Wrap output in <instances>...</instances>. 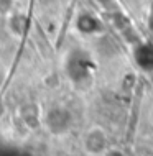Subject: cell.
Returning <instances> with one entry per match:
<instances>
[{"label": "cell", "mask_w": 153, "mask_h": 156, "mask_svg": "<svg viewBox=\"0 0 153 156\" xmlns=\"http://www.w3.org/2000/svg\"><path fill=\"white\" fill-rule=\"evenodd\" d=\"M45 126L48 128L49 133L53 135H64L66 132L71 130V123H73V115L66 107L61 105H54L46 110L45 113Z\"/></svg>", "instance_id": "obj_1"}, {"label": "cell", "mask_w": 153, "mask_h": 156, "mask_svg": "<svg viewBox=\"0 0 153 156\" xmlns=\"http://www.w3.org/2000/svg\"><path fill=\"white\" fill-rule=\"evenodd\" d=\"M82 148L91 156H102L107 151L109 146V135L102 126H91L82 136Z\"/></svg>", "instance_id": "obj_2"}, {"label": "cell", "mask_w": 153, "mask_h": 156, "mask_svg": "<svg viewBox=\"0 0 153 156\" xmlns=\"http://www.w3.org/2000/svg\"><path fill=\"white\" fill-rule=\"evenodd\" d=\"M76 27L81 33L84 35H97V33L102 31V23L99 18H96L92 13H82L79 15L78 22H76Z\"/></svg>", "instance_id": "obj_3"}, {"label": "cell", "mask_w": 153, "mask_h": 156, "mask_svg": "<svg viewBox=\"0 0 153 156\" xmlns=\"http://www.w3.org/2000/svg\"><path fill=\"white\" fill-rule=\"evenodd\" d=\"M7 28H8L12 36H15V38L23 36L25 30H27V18L22 13L7 15Z\"/></svg>", "instance_id": "obj_4"}, {"label": "cell", "mask_w": 153, "mask_h": 156, "mask_svg": "<svg viewBox=\"0 0 153 156\" xmlns=\"http://www.w3.org/2000/svg\"><path fill=\"white\" fill-rule=\"evenodd\" d=\"M135 59L143 69H153V44H140L135 51Z\"/></svg>", "instance_id": "obj_5"}, {"label": "cell", "mask_w": 153, "mask_h": 156, "mask_svg": "<svg viewBox=\"0 0 153 156\" xmlns=\"http://www.w3.org/2000/svg\"><path fill=\"white\" fill-rule=\"evenodd\" d=\"M12 13V0H0V16Z\"/></svg>", "instance_id": "obj_6"}, {"label": "cell", "mask_w": 153, "mask_h": 156, "mask_svg": "<svg viewBox=\"0 0 153 156\" xmlns=\"http://www.w3.org/2000/svg\"><path fill=\"white\" fill-rule=\"evenodd\" d=\"M102 156H127V154H125L122 150H118V148H112V146H110V148H109L107 151H105V153L102 154Z\"/></svg>", "instance_id": "obj_7"}, {"label": "cell", "mask_w": 153, "mask_h": 156, "mask_svg": "<svg viewBox=\"0 0 153 156\" xmlns=\"http://www.w3.org/2000/svg\"><path fill=\"white\" fill-rule=\"evenodd\" d=\"M5 79H7V69H5V66H3L2 62H0V87L3 86Z\"/></svg>", "instance_id": "obj_8"}, {"label": "cell", "mask_w": 153, "mask_h": 156, "mask_svg": "<svg viewBox=\"0 0 153 156\" xmlns=\"http://www.w3.org/2000/svg\"><path fill=\"white\" fill-rule=\"evenodd\" d=\"M0 46H2V41H0Z\"/></svg>", "instance_id": "obj_9"}]
</instances>
